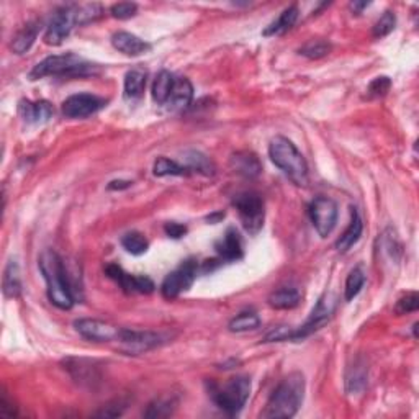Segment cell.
I'll return each mask as SVG.
<instances>
[{"mask_svg": "<svg viewBox=\"0 0 419 419\" xmlns=\"http://www.w3.org/2000/svg\"><path fill=\"white\" fill-rule=\"evenodd\" d=\"M38 266L46 282L50 301L59 310H71L74 305V295H72L64 262L59 254L52 249H46L38 259Z\"/></svg>", "mask_w": 419, "mask_h": 419, "instance_id": "cell-1", "label": "cell"}, {"mask_svg": "<svg viewBox=\"0 0 419 419\" xmlns=\"http://www.w3.org/2000/svg\"><path fill=\"white\" fill-rule=\"evenodd\" d=\"M303 397H305V377L300 372H293L274 390L261 418H293L301 406Z\"/></svg>", "mask_w": 419, "mask_h": 419, "instance_id": "cell-2", "label": "cell"}, {"mask_svg": "<svg viewBox=\"0 0 419 419\" xmlns=\"http://www.w3.org/2000/svg\"><path fill=\"white\" fill-rule=\"evenodd\" d=\"M271 161L290 179L293 184L305 187L308 184V164L303 154L290 139L276 136L269 144Z\"/></svg>", "mask_w": 419, "mask_h": 419, "instance_id": "cell-3", "label": "cell"}, {"mask_svg": "<svg viewBox=\"0 0 419 419\" xmlns=\"http://www.w3.org/2000/svg\"><path fill=\"white\" fill-rule=\"evenodd\" d=\"M97 66L90 64L84 57L74 55V52H66V55L48 56L41 62L33 67L30 74V80H38L48 76H89L94 74Z\"/></svg>", "mask_w": 419, "mask_h": 419, "instance_id": "cell-4", "label": "cell"}, {"mask_svg": "<svg viewBox=\"0 0 419 419\" xmlns=\"http://www.w3.org/2000/svg\"><path fill=\"white\" fill-rule=\"evenodd\" d=\"M208 392L221 411H225L228 416H236L248 402L250 395V380L244 375H238L223 385L211 382Z\"/></svg>", "mask_w": 419, "mask_h": 419, "instance_id": "cell-5", "label": "cell"}, {"mask_svg": "<svg viewBox=\"0 0 419 419\" xmlns=\"http://www.w3.org/2000/svg\"><path fill=\"white\" fill-rule=\"evenodd\" d=\"M233 206L238 211L241 223L250 234H257L264 226L266 210L262 197L256 192H243L233 199Z\"/></svg>", "mask_w": 419, "mask_h": 419, "instance_id": "cell-6", "label": "cell"}, {"mask_svg": "<svg viewBox=\"0 0 419 419\" xmlns=\"http://www.w3.org/2000/svg\"><path fill=\"white\" fill-rule=\"evenodd\" d=\"M197 271H199V264L195 259H187L185 262H182L174 272L164 278L161 285L162 297L166 300H174L182 292L189 290L197 278Z\"/></svg>", "mask_w": 419, "mask_h": 419, "instance_id": "cell-7", "label": "cell"}, {"mask_svg": "<svg viewBox=\"0 0 419 419\" xmlns=\"http://www.w3.org/2000/svg\"><path fill=\"white\" fill-rule=\"evenodd\" d=\"M334 311H336V297L332 295V293H325V295L318 300L316 306L313 308L311 315L305 321V325L298 327V329H293L292 341H301L308 338V336H311L313 332L321 329V327L331 320L332 315H334Z\"/></svg>", "mask_w": 419, "mask_h": 419, "instance_id": "cell-8", "label": "cell"}, {"mask_svg": "<svg viewBox=\"0 0 419 419\" xmlns=\"http://www.w3.org/2000/svg\"><path fill=\"white\" fill-rule=\"evenodd\" d=\"M164 343V338L161 334L152 331H134V329H125L122 331V336L117 341L118 349L127 355H139L149 350L159 348Z\"/></svg>", "mask_w": 419, "mask_h": 419, "instance_id": "cell-9", "label": "cell"}, {"mask_svg": "<svg viewBox=\"0 0 419 419\" xmlns=\"http://www.w3.org/2000/svg\"><path fill=\"white\" fill-rule=\"evenodd\" d=\"M310 218L311 223L321 238H326L332 233L336 223H338V204L327 197H318L310 204Z\"/></svg>", "mask_w": 419, "mask_h": 419, "instance_id": "cell-10", "label": "cell"}, {"mask_svg": "<svg viewBox=\"0 0 419 419\" xmlns=\"http://www.w3.org/2000/svg\"><path fill=\"white\" fill-rule=\"evenodd\" d=\"M74 327L82 338L94 341V343H117L123 331V327L110 325L102 320H92V318L76 320Z\"/></svg>", "mask_w": 419, "mask_h": 419, "instance_id": "cell-11", "label": "cell"}, {"mask_svg": "<svg viewBox=\"0 0 419 419\" xmlns=\"http://www.w3.org/2000/svg\"><path fill=\"white\" fill-rule=\"evenodd\" d=\"M76 25V6H64L57 8L51 18L50 25L46 27L45 43L50 46H59L71 35L72 28Z\"/></svg>", "mask_w": 419, "mask_h": 419, "instance_id": "cell-12", "label": "cell"}, {"mask_svg": "<svg viewBox=\"0 0 419 419\" xmlns=\"http://www.w3.org/2000/svg\"><path fill=\"white\" fill-rule=\"evenodd\" d=\"M107 105V100L92 94H76L62 102V115L66 118H85L97 113Z\"/></svg>", "mask_w": 419, "mask_h": 419, "instance_id": "cell-13", "label": "cell"}, {"mask_svg": "<svg viewBox=\"0 0 419 419\" xmlns=\"http://www.w3.org/2000/svg\"><path fill=\"white\" fill-rule=\"evenodd\" d=\"M105 272H107V276L112 278V280L117 282L127 293H144V295H149V293H152L154 288H156L154 287V282L149 277L132 276V274L125 272L117 264H108V266L105 267Z\"/></svg>", "mask_w": 419, "mask_h": 419, "instance_id": "cell-14", "label": "cell"}, {"mask_svg": "<svg viewBox=\"0 0 419 419\" xmlns=\"http://www.w3.org/2000/svg\"><path fill=\"white\" fill-rule=\"evenodd\" d=\"M192 100H194V85L187 77H176L174 87L171 90L169 99L164 107L171 112H182L189 108Z\"/></svg>", "mask_w": 419, "mask_h": 419, "instance_id": "cell-15", "label": "cell"}, {"mask_svg": "<svg viewBox=\"0 0 419 419\" xmlns=\"http://www.w3.org/2000/svg\"><path fill=\"white\" fill-rule=\"evenodd\" d=\"M18 113L25 120L27 123L40 125L50 122L55 115V108L48 100H38V102H31V100H20L18 104Z\"/></svg>", "mask_w": 419, "mask_h": 419, "instance_id": "cell-16", "label": "cell"}, {"mask_svg": "<svg viewBox=\"0 0 419 419\" xmlns=\"http://www.w3.org/2000/svg\"><path fill=\"white\" fill-rule=\"evenodd\" d=\"M112 45L115 50H118L123 55L136 57L141 55H146V52L151 50V45L148 41L141 40V38L133 35L129 31H117L113 33L112 36Z\"/></svg>", "mask_w": 419, "mask_h": 419, "instance_id": "cell-17", "label": "cell"}, {"mask_svg": "<svg viewBox=\"0 0 419 419\" xmlns=\"http://www.w3.org/2000/svg\"><path fill=\"white\" fill-rule=\"evenodd\" d=\"M231 169L236 174L246 177V179H256L261 176L262 164L259 161V157L250 151H239L231 156Z\"/></svg>", "mask_w": 419, "mask_h": 419, "instance_id": "cell-18", "label": "cell"}, {"mask_svg": "<svg viewBox=\"0 0 419 419\" xmlns=\"http://www.w3.org/2000/svg\"><path fill=\"white\" fill-rule=\"evenodd\" d=\"M216 253L220 254L221 261H239L243 257V239L238 231L229 228L223 239L216 244Z\"/></svg>", "mask_w": 419, "mask_h": 419, "instance_id": "cell-19", "label": "cell"}, {"mask_svg": "<svg viewBox=\"0 0 419 419\" xmlns=\"http://www.w3.org/2000/svg\"><path fill=\"white\" fill-rule=\"evenodd\" d=\"M40 30H41V22H38V20L28 22L27 25L23 27L15 36H13L12 45H10L12 51L18 56L25 55V52L33 46V43H35V40L38 38V33H40Z\"/></svg>", "mask_w": 419, "mask_h": 419, "instance_id": "cell-20", "label": "cell"}, {"mask_svg": "<svg viewBox=\"0 0 419 419\" xmlns=\"http://www.w3.org/2000/svg\"><path fill=\"white\" fill-rule=\"evenodd\" d=\"M362 231H364V223H362V220H360L359 211L355 208H353L350 223L348 226V229H346L344 233L341 234V238L336 241V244H334L336 249H338L339 253H346V250H349L360 239V236H362Z\"/></svg>", "mask_w": 419, "mask_h": 419, "instance_id": "cell-21", "label": "cell"}, {"mask_svg": "<svg viewBox=\"0 0 419 419\" xmlns=\"http://www.w3.org/2000/svg\"><path fill=\"white\" fill-rule=\"evenodd\" d=\"M298 20V7L297 6H290L283 10L280 15H278L276 20H274L271 25H269L266 30L262 31L264 36H280L285 35V33L290 30V28L295 25Z\"/></svg>", "mask_w": 419, "mask_h": 419, "instance_id": "cell-22", "label": "cell"}, {"mask_svg": "<svg viewBox=\"0 0 419 419\" xmlns=\"http://www.w3.org/2000/svg\"><path fill=\"white\" fill-rule=\"evenodd\" d=\"M300 292L293 287H282L269 295V305L276 310H293L300 305Z\"/></svg>", "mask_w": 419, "mask_h": 419, "instance_id": "cell-23", "label": "cell"}, {"mask_svg": "<svg viewBox=\"0 0 419 419\" xmlns=\"http://www.w3.org/2000/svg\"><path fill=\"white\" fill-rule=\"evenodd\" d=\"M146 82H148V72L144 69H132L127 72L125 76V99L128 100H134L139 99L146 89Z\"/></svg>", "mask_w": 419, "mask_h": 419, "instance_id": "cell-24", "label": "cell"}, {"mask_svg": "<svg viewBox=\"0 0 419 419\" xmlns=\"http://www.w3.org/2000/svg\"><path fill=\"white\" fill-rule=\"evenodd\" d=\"M2 290L7 298H18L22 295L20 269H18V264L15 261L8 262L6 271H3Z\"/></svg>", "mask_w": 419, "mask_h": 419, "instance_id": "cell-25", "label": "cell"}, {"mask_svg": "<svg viewBox=\"0 0 419 419\" xmlns=\"http://www.w3.org/2000/svg\"><path fill=\"white\" fill-rule=\"evenodd\" d=\"M174 74H171L169 71H161L154 79L152 84V100L157 105H166L167 99H169L171 90L174 87Z\"/></svg>", "mask_w": 419, "mask_h": 419, "instance_id": "cell-26", "label": "cell"}, {"mask_svg": "<svg viewBox=\"0 0 419 419\" xmlns=\"http://www.w3.org/2000/svg\"><path fill=\"white\" fill-rule=\"evenodd\" d=\"M184 166L187 171L190 172H199L204 176H213L215 174V166L210 161V157H206L205 154L199 151H187L184 154Z\"/></svg>", "mask_w": 419, "mask_h": 419, "instance_id": "cell-27", "label": "cell"}, {"mask_svg": "<svg viewBox=\"0 0 419 419\" xmlns=\"http://www.w3.org/2000/svg\"><path fill=\"white\" fill-rule=\"evenodd\" d=\"M152 172L156 177H167V176H189L190 172L187 171L184 164H179L174 159L169 157H157L152 166Z\"/></svg>", "mask_w": 419, "mask_h": 419, "instance_id": "cell-28", "label": "cell"}, {"mask_svg": "<svg viewBox=\"0 0 419 419\" xmlns=\"http://www.w3.org/2000/svg\"><path fill=\"white\" fill-rule=\"evenodd\" d=\"M365 383H367V369L362 362H355L349 369L348 377H346V390L350 395L359 393L364 390Z\"/></svg>", "mask_w": 419, "mask_h": 419, "instance_id": "cell-29", "label": "cell"}, {"mask_svg": "<svg viewBox=\"0 0 419 419\" xmlns=\"http://www.w3.org/2000/svg\"><path fill=\"white\" fill-rule=\"evenodd\" d=\"M261 326V318H259L254 311H243L239 315H236L233 320L229 321L228 329L231 332H246L257 329Z\"/></svg>", "mask_w": 419, "mask_h": 419, "instance_id": "cell-30", "label": "cell"}, {"mask_svg": "<svg viewBox=\"0 0 419 419\" xmlns=\"http://www.w3.org/2000/svg\"><path fill=\"white\" fill-rule=\"evenodd\" d=\"M177 406V398L174 397H161L149 404L144 416L146 418H166L174 413Z\"/></svg>", "mask_w": 419, "mask_h": 419, "instance_id": "cell-31", "label": "cell"}, {"mask_svg": "<svg viewBox=\"0 0 419 419\" xmlns=\"http://www.w3.org/2000/svg\"><path fill=\"white\" fill-rule=\"evenodd\" d=\"M365 283V274L360 267H355L349 272L348 278H346V287H344V298L346 301L354 300L355 297L359 295L360 290H362Z\"/></svg>", "mask_w": 419, "mask_h": 419, "instance_id": "cell-32", "label": "cell"}, {"mask_svg": "<svg viewBox=\"0 0 419 419\" xmlns=\"http://www.w3.org/2000/svg\"><path fill=\"white\" fill-rule=\"evenodd\" d=\"M122 246L129 254H133V256H141V254L148 250L149 241L144 234L138 233V231H132V233H127L123 236Z\"/></svg>", "mask_w": 419, "mask_h": 419, "instance_id": "cell-33", "label": "cell"}, {"mask_svg": "<svg viewBox=\"0 0 419 419\" xmlns=\"http://www.w3.org/2000/svg\"><path fill=\"white\" fill-rule=\"evenodd\" d=\"M102 15L104 8L100 3H82V6H76L77 25H87L90 22L99 20Z\"/></svg>", "mask_w": 419, "mask_h": 419, "instance_id": "cell-34", "label": "cell"}, {"mask_svg": "<svg viewBox=\"0 0 419 419\" xmlns=\"http://www.w3.org/2000/svg\"><path fill=\"white\" fill-rule=\"evenodd\" d=\"M329 51L331 45L325 40H311L300 48V55L308 59H320V57L329 55Z\"/></svg>", "mask_w": 419, "mask_h": 419, "instance_id": "cell-35", "label": "cell"}, {"mask_svg": "<svg viewBox=\"0 0 419 419\" xmlns=\"http://www.w3.org/2000/svg\"><path fill=\"white\" fill-rule=\"evenodd\" d=\"M395 25H397V15H395L392 10H387L374 25V30H372L374 38L380 40V38L388 36L390 33L395 30Z\"/></svg>", "mask_w": 419, "mask_h": 419, "instance_id": "cell-36", "label": "cell"}, {"mask_svg": "<svg viewBox=\"0 0 419 419\" xmlns=\"http://www.w3.org/2000/svg\"><path fill=\"white\" fill-rule=\"evenodd\" d=\"M392 87V80L387 76H380L375 77V79L370 82L367 87V97L369 99H380L383 95H387V92Z\"/></svg>", "mask_w": 419, "mask_h": 419, "instance_id": "cell-37", "label": "cell"}, {"mask_svg": "<svg viewBox=\"0 0 419 419\" xmlns=\"http://www.w3.org/2000/svg\"><path fill=\"white\" fill-rule=\"evenodd\" d=\"M418 308H419V295L416 292H409L397 301V305H395V313H397V315H408V313L418 311Z\"/></svg>", "mask_w": 419, "mask_h": 419, "instance_id": "cell-38", "label": "cell"}, {"mask_svg": "<svg viewBox=\"0 0 419 419\" xmlns=\"http://www.w3.org/2000/svg\"><path fill=\"white\" fill-rule=\"evenodd\" d=\"M138 12V6L134 2H120L115 3L110 8V13H112L113 18H118V20H128V18H132L136 15Z\"/></svg>", "mask_w": 419, "mask_h": 419, "instance_id": "cell-39", "label": "cell"}, {"mask_svg": "<svg viewBox=\"0 0 419 419\" xmlns=\"http://www.w3.org/2000/svg\"><path fill=\"white\" fill-rule=\"evenodd\" d=\"M293 329L290 326H276L264 336L262 343H283V341H292Z\"/></svg>", "mask_w": 419, "mask_h": 419, "instance_id": "cell-40", "label": "cell"}, {"mask_svg": "<svg viewBox=\"0 0 419 419\" xmlns=\"http://www.w3.org/2000/svg\"><path fill=\"white\" fill-rule=\"evenodd\" d=\"M164 231H166V234L169 236V238L180 239L182 236H185L187 233V226L182 223H176V221H169V223H166V226H164Z\"/></svg>", "mask_w": 419, "mask_h": 419, "instance_id": "cell-41", "label": "cell"}, {"mask_svg": "<svg viewBox=\"0 0 419 419\" xmlns=\"http://www.w3.org/2000/svg\"><path fill=\"white\" fill-rule=\"evenodd\" d=\"M0 414H2V416H17L15 406H10V403L7 402L6 395H3L2 399H0Z\"/></svg>", "mask_w": 419, "mask_h": 419, "instance_id": "cell-42", "label": "cell"}, {"mask_svg": "<svg viewBox=\"0 0 419 419\" xmlns=\"http://www.w3.org/2000/svg\"><path fill=\"white\" fill-rule=\"evenodd\" d=\"M129 185H132V182L129 180H112L108 184V190H123V189H128Z\"/></svg>", "mask_w": 419, "mask_h": 419, "instance_id": "cell-43", "label": "cell"}, {"mask_svg": "<svg viewBox=\"0 0 419 419\" xmlns=\"http://www.w3.org/2000/svg\"><path fill=\"white\" fill-rule=\"evenodd\" d=\"M365 7H369L367 2H362V3H360V2H353V3H350V8H353V10L355 13H360V12L364 10Z\"/></svg>", "mask_w": 419, "mask_h": 419, "instance_id": "cell-44", "label": "cell"}]
</instances>
